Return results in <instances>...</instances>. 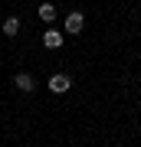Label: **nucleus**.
Wrapping results in <instances>:
<instances>
[{
	"label": "nucleus",
	"mask_w": 141,
	"mask_h": 147,
	"mask_svg": "<svg viewBox=\"0 0 141 147\" xmlns=\"http://www.w3.org/2000/svg\"><path fill=\"white\" fill-rule=\"evenodd\" d=\"M69 88H72V79L63 72H56V75H49V92H56V95H66Z\"/></svg>",
	"instance_id": "obj_1"
},
{
	"label": "nucleus",
	"mask_w": 141,
	"mask_h": 147,
	"mask_svg": "<svg viewBox=\"0 0 141 147\" xmlns=\"http://www.w3.org/2000/svg\"><path fill=\"white\" fill-rule=\"evenodd\" d=\"M43 46H46V49H63V33L49 26L46 33H43Z\"/></svg>",
	"instance_id": "obj_2"
},
{
	"label": "nucleus",
	"mask_w": 141,
	"mask_h": 147,
	"mask_svg": "<svg viewBox=\"0 0 141 147\" xmlns=\"http://www.w3.org/2000/svg\"><path fill=\"white\" fill-rule=\"evenodd\" d=\"M82 26H85V16L79 13V10L66 16V33H72V36H76V33H82Z\"/></svg>",
	"instance_id": "obj_3"
},
{
	"label": "nucleus",
	"mask_w": 141,
	"mask_h": 147,
	"mask_svg": "<svg viewBox=\"0 0 141 147\" xmlns=\"http://www.w3.org/2000/svg\"><path fill=\"white\" fill-rule=\"evenodd\" d=\"M13 85H16L20 92H33V85H36V82H33L30 72H16V75H13Z\"/></svg>",
	"instance_id": "obj_4"
},
{
	"label": "nucleus",
	"mask_w": 141,
	"mask_h": 147,
	"mask_svg": "<svg viewBox=\"0 0 141 147\" xmlns=\"http://www.w3.org/2000/svg\"><path fill=\"white\" fill-rule=\"evenodd\" d=\"M20 16H7V20H3V33H7V36H16V33H20Z\"/></svg>",
	"instance_id": "obj_5"
},
{
	"label": "nucleus",
	"mask_w": 141,
	"mask_h": 147,
	"mask_svg": "<svg viewBox=\"0 0 141 147\" xmlns=\"http://www.w3.org/2000/svg\"><path fill=\"white\" fill-rule=\"evenodd\" d=\"M40 20L43 23H52V20H56V7H52V3H40Z\"/></svg>",
	"instance_id": "obj_6"
}]
</instances>
